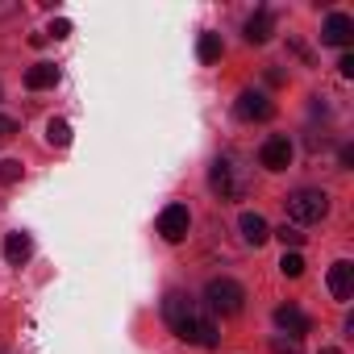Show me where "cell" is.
Segmentation results:
<instances>
[{"mask_svg":"<svg viewBox=\"0 0 354 354\" xmlns=\"http://www.w3.org/2000/svg\"><path fill=\"white\" fill-rule=\"evenodd\" d=\"M55 84H59V67H55V63H34V67L26 71V88H34V92L55 88Z\"/></svg>","mask_w":354,"mask_h":354,"instance_id":"12","label":"cell"},{"mask_svg":"<svg viewBox=\"0 0 354 354\" xmlns=\"http://www.w3.org/2000/svg\"><path fill=\"white\" fill-rule=\"evenodd\" d=\"M321 354H342V350H337V346H325V350H321Z\"/></svg>","mask_w":354,"mask_h":354,"instance_id":"23","label":"cell"},{"mask_svg":"<svg viewBox=\"0 0 354 354\" xmlns=\"http://www.w3.org/2000/svg\"><path fill=\"white\" fill-rule=\"evenodd\" d=\"M337 67H342V75L350 80V75H354V55H342V63H337Z\"/></svg>","mask_w":354,"mask_h":354,"instance_id":"22","label":"cell"},{"mask_svg":"<svg viewBox=\"0 0 354 354\" xmlns=\"http://www.w3.org/2000/svg\"><path fill=\"white\" fill-rule=\"evenodd\" d=\"M196 55H201V63H217L221 59V34H201Z\"/></svg>","mask_w":354,"mask_h":354,"instance_id":"15","label":"cell"},{"mask_svg":"<svg viewBox=\"0 0 354 354\" xmlns=\"http://www.w3.org/2000/svg\"><path fill=\"white\" fill-rule=\"evenodd\" d=\"M30 254H34V238H30V234H21V230H17V234H9V238H5V259H9L13 267L30 263Z\"/></svg>","mask_w":354,"mask_h":354,"instance_id":"11","label":"cell"},{"mask_svg":"<svg viewBox=\"0 0 354 354\" xmlns=\"http://www.w3.org/2000/svg\"><path fill=\"white\" fill-rule=\"evenodd\" d=\"M234 113H238L242 121H267V117L275 113V104H271V96H267V92H254V88H246V92L238 96Z\"/></svg>","mask_w":354,"mask_h":354,"instance_id":"6","label":"cell"},{"mask_svg":"<svg viewBox=\"0 0 354 354\" xmlns=\"http://www.w3.org/2000/svg\"><path fill=\"white\" fill-rule=\"evenodd\" d=\"M238 225H242V238H246L250 246H263V242L271 238V225H267L259 213H242V221H238Z\"/></svg>","mask_w":354,"mask_h":354,"instance_id":"13","label":"cell"},{"mask_svg":"<svg viewBox=\"0 0 354 354\" xmlns=\"http://www.w3.org/2000/svg\"><path fill=\"white\" fill-rule=\"evenodd\" d=\"M271 34H275V21H271V13H254V17L246 21V42L263 46V42H267Z\"/></svg>","mask_w":354,"mask_h":354,"instance_id":"14","label":"cell"},{"mask_svg":"<svg viewBox=\"0 0 354 354\" xmlns=\"http://www.w3.org/2000/svg\"><path fill=\"white\" fill-rule=\"evenodd\" d=\"M279 271H283L288 279H300V275H304V259H300L296 250H283V259H279Z\"/></svg>","mask_w":354,"mask_h":354,"instance_id":"17","label":"cell"},{"mask_svg":"<svg viewBox=\"0 0 354 354\" xmlns=\"http://www.w3.org/2000/svg\"><path fill=\"white\" fill-rule=\"evenodd\" d=\"M275 238H279L283 246H292V250H296V246L304 242V234H300V225H279V230H275Z\"/></svg>","mask_w":354,"mask_h":354,"instance_id":"18","label":"cell"},{"mask_svg":"<svg viewBox=\"0 0 354 354\" xmlns=\"http://www.w3.org/2000/svg\"><path fill=\"white\" fill-rule=\"evenodd\" d=\"M17 180H21V162L5 158V162H0V184H17Z\"/></svg>","mask_w":354,"mask_h":354,"instance_id":"19","label":"cell"},{"mask_svg":"<svg viewBox=\"0 0 354 354\" xmlns=\"http://www.w3.org/2000/svg\"><path fill=\"white\" fill-rule=\"evenodd\" d=\"M209 184H213V192L221 201H242L246 196V175H242V167L234 158H217L209 167Z\"/></svg>","mask_w":354,"mask_h":354,"instance_id":"2","label":"cell"},{"mask_svg":"<svg viewBox=\"0 0 354 354\" xmlns=\"http://www.w3.org/2000/svg\"><path fill=\"white\" fill-rule=\"evenodd\" d=\"M13 133H17V121L0 113V142H5V138H13Z\"/></svg>","mask_w":354,"mask_h":354,"instance_id":"20","label":"cell"},{"mask_svg":"<svg viewBox=\"0 0 354 354\" xmlns=\"http://www.w3.org/2000/svg\"><path fill=\"white\" fill-rule=\"evenodd\" d=\"M67 34H71V21H67V17L50 21V38H67Z\"/></svg>","mask_w":354,"mask_h":354,"instance_id":"21","label":"cell"},{"mask_svg":"<svg viewBox=\"0 0 354 354\" xmlns=\"http://www.w3.org/2000/svg\"><path fill=\"white\" fill-rule=\"evenodd\" d=\"M283 205H288L292 225H313V221H321V217L329 213V196H325L321 188H296Z\"/></svg>","mask_w":354,"mask_h":354,"instance_id":"1","label":"cell"},{"mask_svg":"<svg viewBox=\"0 0 354 354\" xmlns=\"http://www.w3.org/2000/svg\"><path fill=\"white\" fill-rule=\"evenodd\" d=\"M205 300H209V313L234 317V313H242V304H246V292H242V283H238V279H209V288H205Z\"/></svg>","mask_w":354,"mask_h":354,"instance_id":"3","label":"cell"},{"mask_svg":"<svg viewBox=\"0 0 354 354\" xmlns=\"http://www.w3.org/2000/svg\"><path fill=\"white\" fill-rule=\"evenodd\" d=\"M188 225H192L188 205H167V209L158 213V234H162L167 242H184V238H188Z\"/></svg>","mask_w":354,"mask_h":354,"instance_id":"5","label":"cell"},{"mask_svg":"<svg viewBox=\"0 0 354 354\" xmlns=\"http://www.w3.org/2000/svg\"><path fill=\"white\" fill-rule=\"evenodd\" d=\"M46 142H50V146H71V125L55 117V121L46 125Z\"/></svg>","mask_w":354,"mask_h":354,"instance_id":"16","label":"cell"},{"mask_svg":"<svg viewBox=\"0 0 354 354\" xmlns=\"http://www.w3.org/2000/svg\"><path fill=\"white\" fill-rule=\"evenodd\" d=\"M329 46H346L350 38H354V21L346 17V13H329V21H325V34H321Z\"/></svg>","mask_w":354,"mask_h":354,"instance_id":"10","label":"cell"},{"mask_svg":"<svg viewBox=\"0 0 354 354\" xmlns=\"http://www.w3.org/2000/svg\"><path fill=\"white\" fill-rule=\"evenodd\" d=\"M275 325H279V329H283L292 342H300V337L313 329V321H308V317H304L296 304H279V308H275Z\"/></svg>","mask_w":354,"mask_h":354,"instance_id":"8","label":"cell"},{"mask_svg":"<svg viewBox=\"0 0 354 354\" xmlns=\"http://www.w3.org/2000/svg\"><path fill=\"white\" fill-rule=\"evenodd\" d=\"M259 158H263V167H267V171H283V167L292 162V142H288L283 133H275V138H267V142H263Z\"/></svg>","mask_w":354,"mask_h":354,"instance_id":"7","label":"cell"},{"mask_svg":"<svg viewBox=\"0 0 354 354\" xmlns=\"http://www.w3.org/2000/svg\"><path fill=\"white\" fill-rule=\"evenodd\" d=\"M162 317H167V325L175 329V337H184V333L201 321V308H196V300H192L188 292H167V300H162Z\"/></svg>","mask_w":354,"mask_h":354,"instance_id":"4","label":"cell"},{"mask_svg":"<svg viewBox=\"0 0 354 354\" xmlns=\"http://www.w3.org/2000/svg\"><path fill=\"white\" fill-rule=\"evenodd\" d=\"M329 292H333V300H350L354 296V263H333L329 267Z\"/></svg>","mask_w":354,"mask_h":354,"instance_id":"9","label":"cell"}]
</instances>
